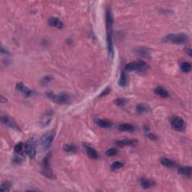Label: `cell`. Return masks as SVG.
Wrapping results in <instances>:
<instances>
[{
    "instance_id": "1",
    "label": "cell",
    "mask_w": 192,
    "mask_h": 192,
    "mask_svg": "<svg viewBox=\"0 0 192 192\" xmlns=\"http://www.w3.org/2000/svg\"><path fill=\"white\" fill-rule=\"evenodd\" d=\"M105 22H106V32H107V51L109 55H113V16L110 8H107L105 13Z\"/></svg>"
},
{
    "instance_id": "2",
    "label": "cell",
    "mask_w": 192,
    "mask_h": 192,
    "mask_svg": "<svg viewBox=\"0 0 192 192\" xmlns=\"http://www.w3.org/2000/svg\"><path fill=\"white\" fill-rule=\"evenodd\" d=\"M189 41V36L185 33H175L166 35L162 39L164 43H171L176 45L186 43Z\"/></svg>"
},
{
    "instance_id": "3",
    "label": "cell",
    "mask_w": 192,
    "mask_h": 192,
    "mask_svg": "<svg viewBox=\"0 0 192 192\" xmlns=\"http://www.w3.org/2000/svg\"><path fill=\"white\" fill-rule=\"evenodd\" d=\"M149 68V65L147 64L145 61L139 60L137 62H132L128 63L125 65L126 72H146Z\"/></svg>"
},
{
    "instance_id": "4",
    "label": "cell",
    "mask_w": 192,
    "mask_h": 192,
    "mask_svg": "<svg viewBox=\"0 0 192 192\" xmlns=\"http://www.w3.org/2000/svg\"><path fill=\"white\" fill-rule=\"evenodd\" d=\"M51 153H48L46 156L44 158L43 161H41V173L47 178L53 179V171L51 170Z\"/></svg>"
},
{
    "instance_id": "5",
    "label": "cell",
    "mask_w": 192,
    "mask_h": 192,
    "mask_svg": "<svg viewBox=\"0 0 192 192\" xmlns=\"http://www.w3.org/2000/svg\"><path fill=\"white\" fill-rule=\"evenodd\" d=\"M56 135V132L54 130H51L50 131L46 132V133L42 136L40 141V146L41 148L44 150H47L50 149L51 147L52 143H53V140H54Z\"/></svg>"
},
{
    "instance_id": "6",
    "label": "cell",
    "mask_w": 192,
    "mask_h": 192,
    "mask_svg": "<svg viewBox=\"0 0 192 192\" xmlns=\"http://www.w3.org/2000/svg\"><path fill=\"white\" fill-rule=\"evenodd\" d=\"M47 98L52 100L53 102L59 104H63L67 103L69 101V95L66 93H59L54 94L51 92L46 93Z\"/></svg>"
},
{
    "instance_id": "7",
    "label": "cell",
    "mask_w": 192,
    "mask_h": 192,
    "mask_svg": "<svg viewBox=\"0 0 192 192\" xmlns=\"http://www.w3.org/2000/svg\"><path fill=\"white\" fill-rule=\"evenodd\" d=\"M170 125L174 130L177 131H183L186 128L185 121L181 117L174 116L170 120Z\"/></svg>"
},
{
    "instance_id": "8",
    "label": "cell",
    "mask_w": 192,
    "mask_h": 192,
    "mask_svg": "<svg viewBox=\"0 0 192 192\" xmlns=\"http://www.w3.org/2000/svg\"><path fill=\"white\" fill-rule=\"evenodd\" d=\"M25 152H26V155H28L29 158H34L36 155V148H35V141L33 138H31L27 141L26 146H25Z\"/></svg>"
},
{
    "instance_id": "9",
    "label": "cell",
    "mask_w": 192,
    "mask_h": 192,
    "mask_svg": "<svg viewBox=\"0 0 192 192\" xmlns=\"http://www.w3.org/2000/svg\"><path fill=\"white\" fill-rule=\"evenodd\" d=\"M1 121L4 125H5L8 126V127L12 128V129H14L15 131H20V128H19V126L17 125L16 122H15L14 120H11L10 117L7 116H2Z\"/></svg>"
},
{
    "instance_id": "10",
    "label": "cell",
    "mask_w": 192,
    "mask_h": 192,
    "mask_svg": "<svg viewBox=\"0 0 192 192\" xmlns=\"http://www.w3.org/2000/svg\"><path fill=\"white\" fill-rule=\"evenodd\" d=\"M16 88L18 90L19 92H20L23 95H24L25 96H31L32 94V91L29 88L27 87L26 86H25L23 83L19 82L17 83L16 84Z\"/></svg>"
},
{
    "instance_id": "11",
    "label": "cell",
    "mask_w": 192,
    "mask_h": 192,
    "mask_svg": "<svg viewBox=\"0 0 192 192\" xmlns=\"http://www.w3.org/2000/svg\"><path fill=\"white\" fill-rule=\"evenodd\" d=\"M116 143L120 147H134L138 143L137 140H130V139H124L121 141H117Z\"/></svg>"
},
{
    "instance_id": "12",
    "label": "cell",
    "mask_w": 192,
    "mask_h": 192,
    "mask_svg": "<svg viewBox=\"0 0 192 192\" xmlns=\"http://www.w3.org/2000/svg\"><path fill=\"white\" fill-rule=\"evenodd\" d=\"M48 24L51 26L57 28V29H62L63 27V23L61 21L58 17H51L48 20Z\"/></svg>"
},
{
    "instance_id": "13",
    "label": "cell",
    "mask_w": 192,
    "mask_h": 192,
    "mask_svg": "<svg viewBox=\"0 0 192 192\" xmlns=\"http://www.w3.org/2000/svg\"><path fill=\"white\" fill-rule=\"evenodd\" d=\"M140 182H141V187L144 189H149L152 187H154L155 185V182L153 181V180L149 179H147V178L141 179Z\"/></svg>"
},
{
    "instance_id": "14",
    "label": "cell",
    "mask_w": 192,
    "mask_h": 192,
    "mask_svg": "<svg viewBox=\"0 0 192 192\" xmlns=\"http://www.w3.org/2000/svg\"><path fill=\"white\" fill-rule=\"evenodd\" d=\"M95 123L102 128H110L112 126V122L107 120H101V119H95Z\"/></svg>"
},
{
    "instance_id": "15",
    "label": "cell",
    "mask_w": 192,
    "mask_h": 192,
    "mask_svg": "<svg viewBox=\"0 0 192 192\" xmlns=\"http://www.w3.org/2000/svg\"><path fill=\"white\" fill-rule=\"evenodd\" d=\"M179 174L182 176H185L186 177H191V168L189 166L180 167L178 168Z\"/></svg>"
},
{
    "instance_id": "16",
    "label": "cell",
    "mask_w": 192,
    "mask_h": 192,
    "mask_svg": "<svg viewBox=\"0 0 192 192\" xmlns=\"http://www.w3.org/2000/svg\"><path fill=\"white\" fill-rule=\"evenodd\" d=\"M86 153H87L88 156H89L90 158H93V159L99 158V153H98V152L96 151L94 148L90 147V146H86Z\"/></svg>"
},
{
    "instance_id": "17",
    "label": "cell",
    "mask_w": 192,
    "mask_h": 192,
    "mask_svg": "<svg viewBox=\"0 0 192 192\" xmlns=\"http://www.w3.org/2000/svg\"><path fill=\"white\" fill-rule=\"evenodd\" d=\"M155 93L161 98H168L169 96V93L167 91L165 88L162 87V86H158L155 89Z\"/></svg>"
},
{
    "instance_id": "18",
    "label": "cell",
    "mask_w": 192,
    "mask_h": 192,
    "mask_svg": "<svg viewBox=\"0 0 192 192\" xmlns=\"http://www.w3.org/2000/svg\"><path fill=\"white\" fill-rule=\"evenodd\" d=\"M118 129L121 131H128V132H133L135 131V128L132 125L128 123H123L119 125Z\"/></svg>"
},
{
    "instance_id": "19",
    "label": "cell",
    "mask_w": 192,
    "mask_h": 192,
    "mask_svg": "<svg viewBox=\"0 0 192 192\" xmlns=\"http://www.w3.org/2000/svg\"><path fill=\"white\" fill-rule=\"evenodd\" d=\"M161 164L167 168H174V167L177 166V164L171 159H169L167 158H162L161 159Z\"/></svg>"
},
{
    "instance_id": "20",
    "label": "cell",
    "mask_w": 192,
    "mask_h": 192,
    "mask_svg": "<svg viewBox=\"0 0 192 192\" xmlns=\"http://www.w3.org/2000/svg\"><path fill=\"white\" fill-rule=\"evenodd\" d=\"M137 111L140 113H147L150 111V107L145 104H140L137 106Z\"/></svg>"
},
{
    "instance_id": "21",
    "label": "cell",
    "mask_w": 192,
    "mask_h": 192,
    "mask_svg": "<svg viewBox=\"0 0 192 192\" xmlns=\"http://www.w3.org/2000/svg\"><path fill=\"white\" fill-rule=\"evenodd\" d=\"M128 83V78L127 76H126V74H125V72H123L122 73V74H121L120 80H119L118 81V84L119 86H121V87H125V86H126Z\"/></svg>"
},
{
    "instance_id": "22",
    "label": "cell",
    "mask_w": 192,
    "mask_h": 192,
    "mask_svg": "<svg viewBox=\"0 0 192 192\" xmlns=\"http://www.w3.org/2000/svg\"><path fill=\"white\" fill-rule=\"evenodd\" d=\"M180 68H181V70L182 72L184 73H189L190 72L191 68V65L189 62H183L181 63V65H180Z\"/></svg>"
},
{
    "instance_id": "23",
    "label": "cell",
    "mask_w": 192,
    "mask_h": 192,
    "mask_svg": "<svg viewBox=\"0 0 192 192\" xmlns=\"http://www.w3.org/2000/svg\"><path fill=\"white\" fill-rule=\"evenodd\" d=\"M123 167H124L123 163L121 162V161H114V162H113V164L110 165L111 170H119V169L123 168Z\"/></svg>"
},
{
    "instance_id": "24",
    "label": "cell",
    "mask_w": 192,
    "mask_h": 192,
    "mask_svg": "<svg viewBox=\"0 0 192 192\" xmlns=\"http://www.w3.org/2000/svg\"><path fill=\"white\" fill-rule=\"evenodd\" d=\"M24 145L22 142H20V143H17L14 147L15 152L17 153V154H23V151H24Z\"/></svg>"
},
{
    "instance_id": "25",
    "label": "cell",
    "mask_w": 192,
    "mask_h": 192,
    "mask_svg": "<svg viewBox=\"0 0 192 192\" xmlns=\"http://www.w3.org/2000/svg\"><path fill=\"white\" fill-rule=\"evenodd\" d=\"M63 149H64V150L67 152H74L76 151L77 148L75 146L73 145V144H66V145H65L64 147H63Z\"/></svg>"
},
{
    "instance_id": "26",
    "label": "cell",
    "mask_w": 192,
    "mask_h": 192,
    "mask_svg": "<svg viewBox=\"0 0 192 192\" xmlns=\"http://www.w3.org/2000/svg\"><path fill=\"white\" fill-rule=\"evenodd\" d=\"M11 187V184L9 182H3L0 187V191H8Z\"/></svg>"
},
{
    "instance_id": "27",
    "label": "cell",
    "mask_w": 192,
    "mask_h": 192,
    "mask_svg": "<svg viewBox=\"0 0 192 192\" xmlns=\"http://www.w3.org/2000/svg\"><path fill=\"white\" fill-rule=\"evenodd\" d=\"M105 154H106L107 156H114V155L118 154V150H116L114 148H110V149H107V150L105 152Z\"/></svg>"
},
{
    "instance_id": "28",
    "label": "cell",
    "mask_w": 192,
    "mask_h": 192,
    "mask_svg": "<svg viewBox=\"0 0 192 192\" xmlns=\"http://www.w3.org/2000/svg\"><path fill=\"white\" fill-rule=\"evenodd\" d=\"M114 103L116 104L117 106L122 107L126 104V100L125 99H122V98H120V99H117L115 100Z\"/></svg>"
},
{
    "instance_id": "29",
    "label": "cell",
    "mask_w": 192,
    "mask_h": 192,
    "mask_svg": "<svg viewBox=\"0 0 192 192\" xmlns=\"http://www.w3.org/2000/svg\"><path fill=\"white\" fill-rule=\"evenodd\" d=\"M110 87H107L106 89L104 90L103 93H101V94H100V95H99V97H102V96L106 95H107V94H108L109 93H110Z\"/></svg>"
},
{
    "instance_id": "30",
    "label": "cell",
    "mask_w": 192,
    "mask_h": 192,
    "mask_svg": "<svg viewBox=\"0 0 192 192\" xmlns=\"http://www.w3.org/2000/svg\"><path fill=\"white\" fill-rule=\"evenodd\" d=\"M185 53L189 56H191V48H190V47H185Z\"/></svg>"
},
{
    "instance_id": "31",
    "label": "cell",
    "mask_w": 192,
    "mask_h": 192,
    "mask_svg": "<svg viewBox=\"0 0 192 192\" xmlns=\"http://www.w3.org/2000/svg\"><path fill=\"white\" fill-rule=\"evenodd\" d=\"M1 53L2 54H6V55H8V51H7L5 48H4L3 47H2L1 48Z\"/></svg>"
}]
</instances>
